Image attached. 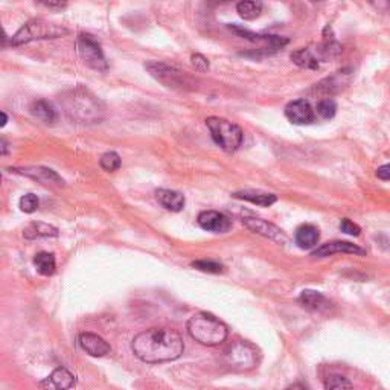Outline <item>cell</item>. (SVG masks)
Listing matches in <instances>:
<instances>
[{"label":"cell","instance_id":"obj_23","mask_svg":"<svg viewBox=\"0 0 390 390\" xmlns=\"http://www.w3.org/2000/svg\"><path fill=\"white\" fill-rule=\"evenodd\" d=\"M25 238L37 240V238H47V237H58V229L46 223H31L23 232Z\"/></svg>","mask_w":390,"mask_h":390},{"label":"cell","instance_id":"obj_36","mask_svg":"<svg viewBox=\"0 0 390 390\" xmlns=\"http://www.w3.org/2000/svg\"><path fill=\"white\" fill-rule=\"evenodd\" d=\"M8 153H9L8 143L4 139H0V155H6Z\"/></svg>","mask_w":390,"mask_h":390},{"label":"cell","instance_id":"obj_19","mask_svg":"<svg viewBox=\"0 0 390 390\" xmlns=\"http://www.w3.org/2000/svg\"><path fill=\"white\" fill-rule=\"evenodd\" d=\"M319 240H320L319 229L316 226H313V224H304V226H300L296 230L295 241L297 244V247H300V249H304V250L313 249L317 246Z\"/></svg>","mask_w":390,"mask_h":390},{"label":"cell","instance_id":"obj_1","mask_svg":"<svg viewBox=\"0 0 390 390\" xmlns=\"http://www.w3.org/2000/svg\"><path fill=\"white\" fill-rule=\"evenodd\" d=\"M131 350L143 363L154 365L180 358L184 353V343L175 329L150 328L133 338Z\"/></svg>","mask_w":390,"mask_h":390},{"label":"cell","instance_id":"obj_40","mask_svg":"<svg viewBox=\"0 0 390 390\" xmlns=\"http://www.w3.org/2000/svg\"><path fill=\"white\" fill-rule=\"evenodd\" d=\"M0 182H2V175H0Z\"/></svg>","mask_w":390,"mask_h":390},{"label":"cell","instance_id":"obj_13","mask_svg":"<svg viewBox=\"0 0 390 390\" xmlns=\"http://www.w3.org/2000/svg\"><path fill=\"white\" fill-rule=\"evenodd\" d=\"M75 375L66 367H57L54 372L40 382L43 390H69L75 386Z\"/></svg>","mask_w":390,"mask_h":390},{"label":"cell","instance_id":"obj_31","mask_svg":"<svg viewBox=\"0 0 390 390\" xmlns=\"http://www.w3.org/2000/svg\"><path fill=\"white\" fill-rule=\"evenodd\" d=\"M38 206H40V200H38L35 194H26L20 199V209L25 213H34Z\"/></svg>","mask_w":390,"mask_h":390},{"label":"cell","instance_id":"obj_2","mask_svg":"<svg viewBox=\"0 0 390 390\" xmlns=\"http://www.w3.org/2000/svg\"><path fill=\"white\" fill-rule=\"evenodd\" d=\"M60 105L71 121L83 125L100 124L105 119V104L83 85L66 90L60 96Z\"/></svg>","mask_w":390,"mask_h":390},{"label":"cell","instance_id":"obj_38","mask_svg":"<svg viewBox=\"0 0 390 390\" xmlns=\"http://www.w3.org/2000/svg\"><path fill=\"white\" fill-rule=\"evenodd\" d=\"M285 390H307V387L304 384H300V383H295V384L288 386Z\"/></svg>","mask_w":390,"mask_h":390},{"label":"cell","instance_id":"obj_3","mask_svg":"<svg viewBox=\"0 0 390 390\" xmlns=\"http://www.w3.org/2000/svg\"><path fill=\"white\" fill-rule=\"evenodd\" d=\"M188 333L200 345L218 346L228 338L229 329L220 319L206 311H201L189 319Z\"/></svg>","mask_w":390,"mask_h":390},{"label":"cell","instance_id":"obj_28","mask_svg":"<svg viewBox=\"0 0 390 390\" xmlns=\"http://www.w3.org/2000/svg\"><path fill=\"white\" fill-rule=\"evenodd\" d=\"M325 390H354V386L346 377L334 374L326 378Z\"/></svg>","mask_w":390,"mask_h":390},{"label":"cell","instance_id":"obj_32","mask_svg":"<svg viewBox=\"0 0 390 390\" xmlns=\"http://www.w3.org/2000/svg\"><path fill=\"white\" fill-rule=\"evenodd\" d=\"M340 230L348 233V235H350V237H358L360 233H362V229H360V226H357L355 223H353L348 218H343L340 221Z\"/></svg>","mask_w":390,"mask_h":390},{"label":"cell","instance_id":"obj_14","mask_svg":"<svg viewBox=\"0 0 390 390\" xmlns=\"http://www.w3.org/2000/svg\"><path fill=\"white\" fill-rule=\"evenodd\" d=\"M336 253H349V255H358V256H365L366 250L355 246L353 242L348 241H333V242H326L324 246H320L316 249L311 255L314 258H326L331 255H336Z\"/></svg>","mask_w":390,"mask_h":390},{"label":"cell","instance_id":"obj_22","mask_svg":"<svg viewBox=\"0 0 390 390\" xmlns=\"http://www.w3.org/2000/svg\"><path fill=\"white\" fill-rule=\"evenodd\" d=\"M29 110L35 116L37 119H40L46 124H54L58 119V112L52 102L46 100H37L29 107Z\"/></svg>","mask_w":390,"mask_h":390},{"label":"cell","instance_id":"obj_35","mask_svg":"<svg viewBox=\"0 0 390 390\" xmlns=\"http://www.w3.org/2000/svg\"><path fill=\"white\" fill-rule=\"evenodd\" d=\"M4 46H9V37L5 34V29L2 23H0V47Z\"/></svg>","mask_w":390,"mask_h":390},{"label":"cell","instance_id":"obj_27","mask_svg":"<svg viewBox=\"0 0 390 390\" xmlns=\"http://www.w3.org/2000/svg\"><path fill=\"white\" fill-rule=\"evenodd\" d=\"M100 165H101V168L104 171H107V172L118 171L121 168V158H119V154L114 153V151H109V153L102 154L101 159H100Z\"/></svg>","mask_w":390,"mask_h":390},{"label":"cell","instance_id":"obj_16","mask_svg":"<svg viewBox=\"0 0 390 390\" xmlns=\"http://www.w3.org/2000/svg\"><path fill=\"white\" fill-rule=\"evenodd\" d=\"M78 343H80L81 349L85 354L92 357H105L110 354L112 346L107 343V341L98 334L93 333H83L78 337Z\"/></svg>","mask_w":390,"mask_h":390},{"label":"cell","instance_id":"obj_20","mask_svg":"<svg viewBox=\"0 0 390 390\" xmlns=\"http://www.w3.org/2000/svg\"><path fill=\"white\" fill-rule=\"evenodd\" d=\"M155 197H158L159 203L165 209L172 211V212H180L184 208V195L177 191H171V189H159L155 192Z\"/></svg>","mask_w":390,"mask_h":390},{"label":"cell","instance_id":"obj_5","mask_svg":"<svg viewBox=\"0 0 390 390\" xmlns=\"http://www.w3.org/2000/svg\"><path fill=\"white\" fill-rule=\"evenodd\" d=\"M145 69L150 72L163 85L174 90H195L197 89V80L192 78L188 72H183L177 67L170 66L162 61H150L145 64Z\"/></svg>","mask_w":390,"mask_h":390},{"label":"cell","instance_id":"obj_12","mask_svg":"<svg viewBox=\"0 0 390 390\" xmlns=\"http://www.w3.org/2000/svg\"><path fill=\"white\" fill-rule=\"evenodd\" d=\"M199 226L208 232H215V233H226L232 228V221L224 215L221 212L217 211H203L197 218Z\"/></svg>","mask_w":390,"mask_h":390},{"label":"cell","instance_id":"obj_33","mask_svg":"<svg viewBox=\"0 0 390 390\" xmlns=\"http://www.w3.org/2000/svg\"><path fill=\"white\" fill-rule=\"evenodd\" d=\"M191 60H192V64L195 69H197L199 72H206L209 71V61H208V58L206 57H203L201 54H194L191 57Z\"/></svg>","mask_w":390,"mask_h":390},{"label":"cell","instance_id":"obj_6","mask_svg":"<svg viewBox=\"0 0 390 390\" xmlns=\"http://www.w3.org/2000/svg\"><path fill=\"white\" fill-rule=\"evenodd\" d=\"M206 125L211 131L213 142H215L220 148L228 153L237 151L242 143V130L237 124H233L218 116H211L206 119Z\"/></svg>","mask_w":390,"mask_h":390},{"label":"cell","instance_id":"obj_39","mask_svg":"<svg viewBox=\"0 0 390 390\" xmlns=\"http://www.w3.org/2000/svg\"><path fill=\"white\" fill-rule=\"evenodd\" d=\"M43 5L47 8H64L66 6V4H61V2H47Z\"/></svg>","mask_w":390,"mask_h":390},{"label":"cell","instance_id":"obj_18","mask_svg":"<svg viewBox=\"0 0 390 390\" xmlns=\"http://www.w3.org/2000/svg\"><path fill=\"white\" fill-rule=\"evenodd\" d=\"M299 302L304 305L307 309L311 311H317V313H328L333 307L329 299H326L321 292L314 291V290H304L300 292Z\"/></svg>","mask_w":390,"mask_h":390},{"label":"cell","instance_id":"obj_24","mask_svg":"<svg viewBox=\"0 0 390 390\" xmlns=\"http://www.w3.org/2000/svg\"><path fill=\"white\" fill-rule=\"evenodd\" d=\"M291 61L304 69H319V57L309 49H299L291 54Z\"/></svg>","mask_w":390,"mask_h":390},{"label":"cell","instance_id":"obj_26","mask_svg":"<svg viewBox=\"0 0 390 390\" xmlns=\"http://www.w3.org/2000/svg\"><path fill=\"white\" fill-rule=\"evenodd\" d=\"M237 13L240 14L244 20H255L262 13V4L261 2H240L237 5Z\"/></svg>","mask_w":390,"mask_h":390},{"label":"cell","instance_id":"obj_15","mask_svg":"<svg viewBox=\"0 0 390 390\" xmlns=\"http://www.w3.org/2000/svg\"><path fill=\"white\" fill-rule=\"evenodd\" d=\"M353 80V73H350V69H343L333 73L331 76L321 80L319 84H316V92L321 95H333L338 93L340 90H343L345 87Z\"/></svg>","mask_w":390,"mask_h":390},{"label":"cell","instance_id":"obj_29","mask_svg":"<svg viewBox=\"0 0 390 390\" xmlns=\"http://www.w3.org/2000/svg\"><path fill=\"white\" fill-rule=\"evenodd\" d=\"M317 113L320 114V118L324 119H333L336 113H337V104L334 100L331 98H325V100L319 101L317 104Z\"/></svg>","mask_w":390,"mask_h":390},{"label":"cell","instance_id":"obj_4","mask_svg":"<svg viewBox=\"0 0 390 390\" xmlns=\"http://www.w3.org/2000/svg\"><path fill=\"white\" fill-rule=\"evenodd\" d=\"M71 31L61 25L47 23L43 20H32L23 25L9 38V46H22L35 40H54L69 34Z\"/></svg>","mask_w":390,"mask_h":390},{"label":"cell","instance_id":"obj_9","mask_svg":"<svg viewBox=\"0 0 390 390\" xmlns=\"http://www.w3.org/2000/svg\"><path fill=\"white\" fill-rule=\"evenodd\" d=\"M242 224L246 226L249 230L258 233L261 237H266L271 241H275L278 244H287L288 238L284 232H282L278 226H275L273 223H268L262 218L256 217H244Z\"/></svg>","mask_w":390,"mask_h":390},{"label":"cell","instance_id":"obj_21","mask_svg":"<svg viewBox=\"0 0 390 390\" xmlns=\"http://www.w3.org/2000/svg\"><path fill=\"white\" fill-rule=\"evenodd\" d=\"M233 197L238 200H244V201H250L253 204H258V206H271L273 203L278 201V197L275 194H268V192H261V191H252V189H246V191H240L233 194Z\"/></svg>","mask_w":390,"mask_h":390},{"label":"cell","instance_id":"obj_7","mask_svg":"<svg viewBox=\"0 0 390 390\" xmlns=\"http://www.w3.org/2000/svg\"><path fill=\"white\" fill-rule=\"evenodd\" d=\"M224 360L229 367L238 372H246V370L255 369L259 362L258 349L250 345L249 341H233L224 350Z\"/></svg>","mask_w":390,"mask_h":390},{"label":"cell","instance_id":"obj_34","mask_svg":"<svg viewBox=\"0 0 390 390\" xmlns=\"http://www.w3.org/2000/svg\"><path fill=\"white\" fill-rule=\"evenodd\" d=\"M377 177L379 180H383V182L390 180V167H389V165H383V167H379L377 170Z\"/></svg>","mask_w":390,"mask_h":390},{"label":"cell","instance_id":"obj_17","mask_svg":"<svg viewBox=\"0 0 390 390\" xmlns=\"http://www.w3.org/2000/svg\"><path fill=\"white\" fill-rule=\"evenodd\" d=\"M229 29L232 32H235L238 37L246 38V40H249V42H267L270 49H280L285 45H288V38L279 37V35H261V34H255V32L249 31V29H244L241 26H235V25H229Z\"/></svg>","mask_w":390,"mask_h":390},{"label":"cell","instance_id":"obj_37","mask_svg":"<svg viewBox=\"0 0 390 390\" xmlns=\"http://www.w3.org/2000/svg\"><path fill=\"white\" fill-rule=\"evenodd\" d=\"M8 124V114L0 112V129H4V126Z\"/></svg>","mask_w":390,"mask_h":390},{"label":"cell","instance_id":"obj_30","mask_svg":"<svg viewBox=\"0 0 390 390\" xmlns=\"http://www.w3.org/2000/svg\"><path fill=\"white\" fill-rule=\"evenodd\" d=\"M192 267L200 270V271H204V273H215V275H218V273H223V270H224L223 264H220V262H217V261H208V259L194 261L192 262Z\"/></svg>","mask_w":390,"mask_h":390},{"label":"cell","instance_id":"obj_25","mask_svg":"<svg viewBox=\"0 0 390 390\" xmlns=\"http://www.w3.org/2000/svg\"><path fill=\"white\" fill-rule=\"evenodd\" d=\"M34 266L37 268V271L40 273L43 276H51L55 273L57 268V262H55V256L52 253L49 252H40L37 253L34 258Z\"/></svg>","mask_w":390,"mask_h":390},{"label":"cell","instance_id":"obj_11","mask_svg":"<svg viewBox=\"0 0 390 390\" xmlns=\"http://www.w3.org/2000/svg\"><path fill=\"white\" fill-rule=\"evenodd\" d=\"M9 171L25 175V177L32 179L42 184H55V187H63L64 184V180L51 168L25 167V168H11Z\"/></svg>","mask_w":390,"mask_h":390},{"label":"cell","instance_id":"obj_8","mask_svg":"<svg viewBox=\"0 0 390 390\" xmlns=\"http://www.w3.org/2000/svg\"><path fill=\"white\" fill-rule=\"evenodd\" d=\"M76 51L78 55L81 57V60L92 67V69L98 72H104L107 71V60L104 57V52L101 49V45L95 40V37L90 34H80L76 38Z\"/></svg>","mask_w":390,"mask_h":390},{"label":"cell","instance_id":"obj_10","mask_svg":"<svg viewBox=\"0 0 390 390\" xmlns=\"http://www.w3.org/2000/svg\"><path fill=\"white\" fill-rule=\"evenodd\" d=\"M285 116L287 119L296 125H307L313 124L316 119V113L313 107L307 100H296L285 105Z\"/></svg>","mask_w":390,"mask_h":390}]
</instances>
